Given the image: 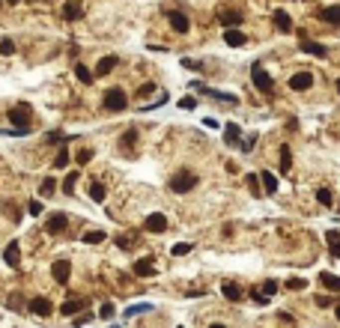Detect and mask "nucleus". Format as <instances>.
I'll return each mask as SVG.
<instances>
[{
	"instance_id": "obj_47",
	"label": "nucleus",
	"mask_w": 340,
	"mask_h": 328,
	"mask_svg": "<svg viewBox=\"0 0 340 328\" xmlns=\"http://www.w3.org/2000/svg\"><path fill=\"white\" fill-rule=\"evenodd\" d=\"M60 140H69V137L60 134V131H51V134H48V143H60Z\"/></svg>"
},
{
	"instance_id": "obj_49",
	"label": "nucleus",
	"mask_w": 340,
	"mask_h": 328,
	"mask_svg": "<svg viewBox=\"0 0 340 328\" xmlns=\"http://www.w3.org/2000/svg\"><path fill=\"white\" fill-rule=\"evenodd\" d=\"M182 66H185V69H194V72L203 69V63H194V60H182Z\"/></svg>"
},
{
	"instance_id": "obj_54",
	"label": "nucleus",
	"mask_w": 340,
	"mask_h": 328,
	"mask_svg": "<svg viewBox=\"0 0 340 328\" xmlns=\"http://www.w3.org/2000/svg\"><path fill=\"white\" fill-rule=\"evenodd\" d=\"M335 317H338V320H340V302H338V308H335Z\"/></svg>"
},
{
	"instance_id": "obj_46",
	"label": "nucleus",
	"mask_w": 340,
	"mask_h": 328,
	"mask_svg": "<svg viewBox=\"0 0 340 328\" xmlns=\"http://www.w3.org/2000/svg\"><path fill=\"white\" fill-rule=\"evenodd\" d=\"M131 242H134V239H128V236H116V245H119L122 251H128V248H131Z\"/></svg>"
},
{
	"instance_id": "obj_31",
	"label": "nucleus",
	"mask_w": 340,
	"mask_h": 328,
	"mask_svg": "<svg viewBox=\"0 0 340 328\" xmlns=\"http://www.w3.org/2000/svg\"><path fill=\"white\" fill-rule=\"evenodd\" d=\"M105 194H108V191H105V185H102V182H93V185H90V197H93L96 203H102V200H105Z\"/></svg>"
},
{
	"instance_id": "obj_43",
	"label": "nucleus",
	"mask_w": 340,
	"mask_h": 328,
	"mask_svg": "<svg viewBox=\"0 0 340 328\" xmlns=\"http://www.w3.org/2000/svg\"><path fill=\"white\" fill-rule=\"evenodd\" d=\"M287 287H290V290H305V287H308V281H305V278H290V281H287Z\"/></svg>"
},
{
	"instance_id": "obj_53",
	"label": "nucleus",
	"mask_w": 340,
	"mask_h": 328,
	"mask_svg": "<svg viewBox=\"0 0 340 328\" xmlns=\"http://www.w3.org/2000/svg\"><path fill=\"white\" fill-rule=\"evenodd\" d=\"M209 328H227V326H224V323H212Z\"/></svg>"
},
{
	"instance_id": "obj_17",
	"label": "nucleus",
	"mask_w": 340,
	"mask_h": 328,
	"mask_svg": "<svg viewBox=\"0 0 340 328\" xmlns=\"http://www.w3.org/2000/svg\"><path fill=\"white\" fill-rule=\"evenodd\" d=\"M299 48H302L305 54L320 57V60H326V57H329V48H326V45H320V42H299Z\"/></svg>"
},
{
	"instance_id": "obj_48",
	"label": "nucleus",
	"mask_w": 340,
	"mask_h": 328,
	"mask_svg": "<svg viewBox=\"0 0 340 328\" xmlns=\"http://www.w3.org/2000/svg\"><path fill=\"white\" fill-rule=\"evenodd\" d=\"M9 308H12V311H21V296H18V293L9 296Z\"/></svg>"
},
{
	"instance_id": "obj_2",
	"label": "nucleus",
	"mask_w": 340,
	"mask_h": 328,
	"mask_svg": "<svg viewBox=\"0 0 340 328\" xmlns=\"http://www.w3.org/2000/svg\"><path fill=\"white\" fill-rule=\"evenodd\" d=\"M105 108H108V110H125V108H128L125 90H122V87H111V90L105 93Z\"/></svg>"
},
{
	"instance_id": "obj_33",
	"label": "nucleus",
	"mask_w": 340,
	"mask_h": 328,
	"mask_svg": "<svg viewBox=\"0 0 340 328\" xmlns=\"http://www.w3.org/2000/svg\"><path fill=\"white\" fill-rule=\"evenodd\" d=\"M317 200H320L323 206H332V203H335V194H332V188H320V191H317Z\"/></svg>"
},
{
	"instance_id": "obj_18",
	"label": "nucleus",
	"mask_w": 340,
	"mask_h": 328,
	"mask_svg": "<svg viewBox=\"0 0 340 328\" xmlns=\"http://www.w3.org/2000/svg\"><path fill=\"white\" fill-rule=\"evenodd\" d=\"M272 21H275V27H278L281 33H290V30H293V21H290V15H287L284 9H275Z\"/></svg>"
},
{
	"instance_id": "obj_5",
	"label": "nucleus",
	"mask_w": 340,
	"mask_h": 328,
	"mask_svg": "<svg viewBox=\"0 0 340 328\" xmlns=\"http://www.w3.org/2000/svg\"><path fill=\"white\" fill-rule=\"evenodd\" d=\"M51 275H54L57 284H69V278H72V263H69V260H57V263L51 266Z\"/></svg>"
},
{
	"instance_id": "obj_25",
	"label": "nucleus",
	"mask_w": 340,
	"mask_h": 328,
	"mask_svg": "<svg viewBox=\"0 0 340 328\" xmlns=\"http://www.w3.org/2000/svg\"><path fill=\"white\" fill-rule=\"evenodd\" d=\"M239 137H242V128H239L236 122H227V125H224V140H227L230 146H239Z\"/></svg>"
},
{
	"instance_id": "obj_9",
	"label": "nucleus",
	"mask_w": 340,
	"mask_h": 328,
	"mask_svg": "<svg viewBox=\"0 0 340 328\" xmlns=\"http://www.w3.org/2000/svg\"><path fill=\"white\" fill-rule=\"evenodd\" d=\"M143 227H146L149 233H164V230H167V218H164L161 212H152V215H146Z\"/></svg>"
},
{
	"instance_id": "obj_42",
	"label": "nucleus",
	"mask_w": 340,
	"mask_h": 328,
	"mask_svg": "<svg viewBox=\"0 0 340 328\" xmlns=\"http://www.w3.org/2000/svg\"><path fill=\"white\" fill-rule=\"evenodd\" d=\"M90 158H93V149H78V155H75V161H78V164H87Z\"/></svg>"
},
{
	"instance_id": "obj_4",
	"label": "nucleus",
	"mask_w": 340,
	"mask_h": 328,
	"mask_svg": "<svg viewBox=\"0 0 340 328\" xmlns=\"http://www.w3.org/2000/svg\"><path fill=\"white\" fill-rule=\"evenodd\" d=\"M9 119H12V125L18 128V131H30V108L27 105H18V108H12L9 110Z\"/></svg>"
},
{
	"instance_id": "obj_22",
	"label": "nucleus",
	"mask_w": 340,
	"mask_h": 328,
	"mask_svg": "<svg viewBox=\"0 0 340 328\" xmlns=\"http://www.w3.org/2000/svg\"><path fill=\"white\" fill-rule=\"evenodd\" d=\"M320 284H323L329 293H340V278L335 272H323V275H320Z\"/></svg>"
},
{
	"instance_id": "obj_40",
	"label": "nucleus",
	"mask_w": 340,
	"mask_h": 328,
	"mask_svg": "<svg viewBox=\"0 0 340 328\" xmlns=\"http://www.w3.org/2000/svg\"><path fill=\"white\" fill-rule=\"evenodd\" d=\"M254 146H257V134H251L248 140H239V149H242V152H251Z\"/></svg>"
},
{
	"instance_id": "obj_28",
	"label": "nucleus",
	"mask_w": 340,
	"mask_h": 328,
	"mask_svg": "<svg viewBox=\"0 0 340 328\" xmlns=\"http://www.w3.org/2000/svg\"><path fill=\"white\" fill-rule=\"evenodd\" d=\"M152 311V305L149 302H140V305H131V308H125V317L131 320V317H137V314H149Z\"/></svg>"
},
{
	"instance_id": "obj_50",
	"label": "nucleus",
	"mask_w": 340,
	"mask_h": 328,
	"mask_svg": "<svg viewBox=\"0 0 340 328\" xmlns=\"http://www.w3.org/2000/svg\"><path fill=\"white\" fill-rule=\"evenodd\" d=\"M137 93H140V96H152V93H155V84H143Z\"/></svg>"
},
{
	"instance_id": "obj_23",
	"label": "nucleus",
	"mask_w": 340,
	"mask_h": 328,
	"mask_svg": "<svg viewBox=\"0 0 340 328\" xmlns=\"http://www.w3.org/2000/svg\"><path fill=\"white\" fill-rule=\"evenodd\" d=\"M218 21L224 24V30H236V27L242 24V15H239V12H221Z\"/></svg>"
},
{
	"instance_id": "obj_14",
	"label": "nucleus",
	"mask_w": 340,
	"mask_h": 328,
	"mask_svg": "<svg viewBox=\"0 0 340 328\" xmlns=\"http://www.w3.org/2000/svg\"><path fill=\"white\" fill-rule=\"evenodd\" d=\"M30 311H33L36 317H51V314H54V305H51L48 299H42V296H39V299H33V302H30Z\"/></svg>"
},
{
	"instance_id": "obj_30",
	"label": "nucleus",
	"mask_w": 340,
	"mask_h": 328,
	"mask_svg": "<svg viewBox=\"0 0 340 328\" xmlns=\"http://www.w3.org/2000/svg\"><path fill=\"white\" fill-rule=\"evenodd\" d=\"M134 143H137V131H134V128L122 131V140H119V146H122V149H128V146H134Z\"/></svg>"
},
{
	"instance_id": "obj_36",
	"label": "nucleus",
	"mask_w": 340,
	"mask_h": 328,
	"mask_svg": "<svg viewBox=\"0 0 340 328\" xmlns=\"http://www.w3.org/2000/svg\"><path fill=\"white\" fill-rule=\"evenodd\" d=\"M245 185L251 188V194H263V191H260V179H257L254 173H248V176H245Z\"/></svg>"
},
{
	"instance_id": "obj_56",
	"label": "nucleus",
	"mask_w": 340,
	"mask_h": 328,
	"mask_svg": "<svg viewBox=\"0 0 340 328\" xmlns=\"http://www.w3.org/2000/svg\"><path fill=\"white\" fill-rule=\"evenodd\" d=\"M338 93H340V78H338Z\"/></svg>"
},
{
	"instance_id": "obj_15",
	"label": "nucleus",
	"mask_w": 340,
	"mask_h": 328,
	"mask_svg": "<svg viewBox=\"0 0 340 328\" xmlns=\"http://www.w3.org/2000/svg\"><path fill=\"white\" fill-rule=\"evenodd\" d=\"M320 18H323L326 24H332V27H340V3H335V6H326V9H320Z\"/></svg>"
},
{
	"instance_id": "obj_34",
	"label": "nucleus",
	"mask_w": 340,
	"mask_h": 328,
	"mask_svg": "<svg viewBox=\"0 0 340 328\" xmlns=\"http://www.w3.org/2000/svg\"><path fill=\"white\" fill-rule=\"evenodd\" d=\"M66 164H69V149L60 146V152H57V158H54V167H66Z\"/></svg>"
},
{
	"instance_id": "obj_20",
	"label": "nucleus",
	"mask_w": 340,
	"mask_h": 328,
	"mask_svg": "<svg viewBox=\"0 0 340 328\" xmlns=\"http://www.w3.org/2000/svg\"><path fill=\"white\" fill-rule=\"evenodd\" d=\"M257 179H260V185H263L260 191H266V194H275V191H278V179H275V173L263 170V173H260Z\"/></svg>"
},
{
	"instance_id": "obj_7",
	"label": "nucleus",
	"mask_w": 340,
	"mask_h": 328,
	"mask_svg": "<svg viewBox=\"0 0 340 328\" xmlns=\"http://www.w3.org/2000/svg\"><path fill=\"white\" fill-rule=\"evenodd\" d=\"M311 87H314V75H311V72H296V75L290 78V90H296V93L311 90Z\"/></svg>"
},
{
	"instance_id": "obj_16",
	"label": "nucleus",
	"mask_w": 340,
	"mask_h": 328,
	"mask_svg": "<svg viewBox=\"0 0 340 328\" xmlns=\"http://www.w3.org/2000/svg\"><path fill=\"white\" fill-rule=\"evenodd\" d=\"M326 242H329V257L340 260V230H329L326 233Z\"/></svg>"
},
{
	"instance_id": "obj_21",
	"label": "nucleus",
	"mask_w": 340,
	"mask_h": 328,
	"mask_svg": "<svg viewBox=\"0 0 340 328\" xmlns=\"http://www.w3.org/2000/svg\"><path fill=\"white\" fill-rule=\"evenodd\" d=\"M84 308H87V305H84L81 299H69V302L60 305V314H63V317H75V314H81Z\"/></svg>"
},
{
	"instance_id": "obj_51",
	"label": "nucleus",
	"mask_w": 340,
	"mask_h": 328,
	"mask_svg": "<svg viewBox=\"0 0 340 328\" xmlns=\"http://www.w3.org/2000/svg\"><path fill=\"white\" fill-rule=\"evenodd\" d=\"M251 299H254V302H257V305H269V299H266V296H263V293H257V290H254V293H251Z\"/></svg>"
},
{
	"instance_id": "obj_41",
	"label": "nucleus",
	"mask_w": 340,
	"mask_h": 328,
	"mask_svg": "<svg viewBox=\"0 0 340 328\" xmlns=\"http://www.w3.org/2000/svg\"><path fill=\"white\" fill-rule=\"evenodd\" d=\"M260 293H263V296H266V299H269V296H275V293H278V281H266V284H263V290H260Z\"/></svg>"
},
{
	"instance_id": "obj_27",
	"label": "nucleus",
	"mask_w": 340,
	"mask_h": 328,
	"mask_svg": "<svg viewBox=\"0 0 340 328\" xmlns=\"http://www.w3.org/2000/svg\"><path fill=\"white\" fill-rule=\"evenodd\" d=\"M75 78H78L81 84H93V72H90L84 63H78V66H75Z\"/></svg>"
},
{
	"instance_id": "obj_8",
	"label": "nucleus",
	"mask_w": 340,
	"mask_h": 328,
	"mask_svg": "<svg viewBox=\"0 0 340 328\" xmlns=\"http://www.w3.org/2000/svg\"><path fill=\"white\" fill-rule=\"evenodd\" d=\"M66 224H69V218H66L63 212H54V215L48 218V224H45V233H51V236H60V233L66 230Z\"/></svg>"
},
{
	"instance_id": "obj_29",
	"label": "nucleus",
	"mask_w": 340,
	"mask_h": 328,
	"mask_svg": "<svg viewBox=\"0 0 340 328\" xmlns=\"http://www.w3.org/2000/svg\"><path fill=\"white\" fill-rule=\"evenodd\" d=\"M108 239V233H102V230H90V233H84V242L87 245H99V242H105Z\"/></svg>"
},
{
	"instance_id": "obj_1",
	"label": "nucleus",
	"mask_w": 340,
	"mask_h": 328,
	"mask_svg": "<svg viewBox=\"0 0 340 328\" xmlns=\"http://www.w3.org/2000/svg\"><path fill=\"white\" fill-rule=\"evenodd\" d=\"M197 182H200V179H197V173H191V170H179L176 176H170L167 188H170L173 194H188Z\"/></svg>"
},
{
	"instance_id": "obj_32",
	"label": "nucleus",
	"mask_w": 340,
	"mask_h": 328,
	"mask_svg": "<svg viewBox=\"0 0 340 328\" xmlns=\"http://www.w3.org/2000/svg\"><path fill=\"white\" fill-rule=\"evenodd\" d=\"M54 185H57V182H54V179H51V176H48V179H42V185H39V194H42V197H51V194H54V191H57V188H54Z\"/></svg>"
},
{
	"instance_id": "obj_24",
	"label": "nucleus",
	"mask_w": 340,
	"mask_h": 328,
	"mask_svg": "<svg viewBox=\"0 0 340 328\" xmlns=\"http://www.w3.org/2000/svg\"><path fill=\"white\" fill-rule=\"evenodd\" d=\"M116 63H119V60H116L113 54H111V57H102V60H99V66H96V72H93V78H96V75H108V72H113V69H116Z\"/></svg>"
},
{
	"instance_id": "obj_55",
	"label": "nucleus",
	"mask_w": 340,
	"mask_h": 328,
	"mask_svg": "<svg viewBox=\"0 0 340 328\" xmlns=\"http://www.w3.org/2000/svg\"><path fill=\"white\" fill-rule=\"evenodd\" d=\"M6 3H9V6H15V3H21V0H6Z\"/></svg>"
},
{
	"instance_id": "obj_26",
	"label": "nucleus",
	"mask_w": 340,
	"mask_h": 328,
	"mask_svg": "<svg viewBox=\"0 0 340 328\" xmlns=\"http://www.w3.org/2000/svg\"><path fill=\"white\" fill-rule=\"evenodd\" d=\"M281 170H284V173H290V170H293V152H290V146H287V143L281 146Z\"/></svg>"
},
{
	"instance_id": "obj_38",
	"label": "nucleus",
	"mask_w": 340,
	"mask_h": 328,
	"mask_svg": "<svg viewBox=\"0 0 340 328\" xmlns=\"http://www.w3.org/2000/svg\"><path fill=\"white\" fill-rule=\"evenodd\" d=\"M113 314H116V308H113V305H111V302H105V305H102V308H99V317H102V320H111V317H113Z\"/></svg>"
},
{
	"instance_id": "obj_37",
	"label": "nucleus",
	"mask_w": 340,
	"mask_h": 328,
	"mask_svg": "<svg viewBox=\"0 0 340 328\" xmlns=\"http://www.w3.org/2000/svg\"><path fill=\"white\" fill-rule=\"evenodd\" d=\"M170 254H173V257H182V254H191V245H188V242H179V245H173V248H170Z\"/></svg>"
},
{
	"instance_id": "obj_44",
	"label": "nucleus",
	"mask_w": 340,
	"mask_h": 328,
	"mask_svg": "<svg viewBox=\"0 0 340 328\" xmlns=\"http://www.w3.org/2000/svg\"><path fill=\"white\" fill-rule=\"evenodd\" d=\"M179 108H185V110H194V108H197V102H194L191 96H185V99H179Z\"/></svg>"
},
{
	"instance_id": "obj_12",
	"label": "nucleus",
	"mask_w": 340,
	"mask_h": 328,
	"mask_svg": "<svg viewBox=\"0 0 340 328\" xmlns=\"http://www.w3.org/2000/svg\"><path fill=\"white\" fill-rule=\"evenodd\" d=\"M221 293H224V299H230V302H242V299H245V290H242L239 284H233V281H224V284H221Z\"/></svg>"
},
{
	"instance_id": "obj_19",
	"label": "nucleus",
	"mask_w": 340,
	"mask_h": 328,
	"mask_svg": "<svg viewBox=\"0 0 340 328\" xmlns=\"http://www.w3.org/2000/svg\"><path fill=\"white\" fill-rule=\"evenodd\" d=\"M224 42H227L230 48H242V45L248 42V36H245L242 30H224Z\"/></svg>"
},
{
	"instance_id": "obj_13",
	"label": "nucleus",
	"mask_w": 340,
	"mask_h": 328,
	"mask_svg": "<svg viewBox=\"0 0 340 328\" xmlns=\"http://www.w3.org/2000/svg\"><path fill=\"white\" fill-rule=\"evenodd\" d=\"M3 260H6V266L18 269V263H21V248H18V242H9V245H6V251H3Z\"/></svg>"
},
{
	"instance_id": "obj_3",
	"label": "nucleus",
	"mask_w": 340,
	"mask_h": 328,
	"mask_svg": "<svg viewBox=\"0 0 340 328\" xmlns=\"http://www.w3.org/2000/svg\"><path fill=\"white\" fill-rule=\"evenodd\" d=\"M251 81H254V87L257 90H263V93H272V87H275V81H272V75L263 69V66H251Z\"/></svg>"
},
{
	"instance_id": "obj_52",
	"label": "nucleus",
	"mask_w": 340,
	"mask_h": 328,
	"mask_svg": "<svg viewBox=\"0 0 340 328\" xmlns=\"http://www.w3.org/2000/svg\"><path fill=\"white\" fill-rule=\"evenodd\" d=\"M317 308H332V302L326 296H317Z\"/></svg>"
},
{
	"instance_id": "obj_35",
	"label": "nucleus",
	"mask_w": 340,
	"mask_h": 328,
	"mask_svg": "<svg viewBox=\"0 0 340 328\" xmlns=\"http://www.w3.org/2000/svg\"><path fill=\"white\" fill-rule=\"evenodd\" d=\"M75 185H78V173H69L66 182H63V191L66 194H75Z\"/></svg>"
},
{
	"instance_id": "obj_45",
	"label": "nucleus",
	"mask_w": 340,
	"mask_h": 328,
	"mask_svg": "<svg viewBox=\"0 0 340 328\" xmlns=\"http://www.w3.org/2000/svg\"><path fill=\"white\" fill-rule=\"evenodd\" d=\"M27 212H30V215H42V203H39V200H30V203H27Z\"/></svg>"
},
{
	"instance_id": "obj_10",
	"label": "nucleus",
	"mask_w": 340,
	"mask_h": 328,
	"mask_svg": "<svg viewBox=\"0 0 340 328\" xmlns=\"http://www.w3.org/2000/svg\"><path fill=\"white\" fill-rule=\"evenodd\" d=\"M63 18H66V21H78V18H84V3H81V0H69V3L63 6Z\"/></svg>"
},
{
	"instance_id": "obj_6",
	"label": "nucleus",
	"mask_w": 340,
	"mask_h": 328,
	"mask_svg": "<svg viewBox=\"0 0 340 328\" xmlns=\"http://www.w3.org/2000/svg\"><path fill=\"white\" fill-rule=\"evenodd\" d=\"M167 21H170V27H173L176 33H188V27H191V21H188V15H185V12H179V9H173V12H167Z\"/></svg>"
},
{
	"instance_id": "obj_11",
	"label": "nucleus",
	"mask_w": 340,
	"mask_h": 328,
	"mask_svg": "<svg viewBox=\"0 0 340 328\" xmlns=\"http://www.w3.org/2000/svg\"><path fill=\"white\" fill-rule=\"evenodd\" d=\"M134 275H137V278H149V275H155V257H143V260H137V263H134Z\"/></svg>"
},
{
	"instance_id": "obj_39",
	"label": "nucleus",
	"mask_w": 340,
	"mask_h": 328,
	"mask_svg": "<svg viewBox=\"0 0 340 328\" xmlns=\"http://www.w3.org/2000/svg\"><path fill=\"white\" fill-rule=\"evenodd\" d=\"M0 54H6V57L15 54V42L12 39H0Z\"/></svg>"
}]
</instances>
